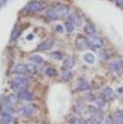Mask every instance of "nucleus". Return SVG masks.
I'll return each instance as SVG.
<instances>
[{"label":"nucleus","mask_w":123,"mask_h":124,"mask_svg":"<svg viewBox=\"0 0 123 124\" xmlns=\"http://www.w3.org/2000/svg\"><path fill=\"white\" fill-rule=\"evenodd\" d=\"M27 40H28V41H29V40H33V35H32V34L28 35V36H27Z\"/></svg>","instance_id":"c9c22d12"},{"label":"nucleus","mask_w":123,"mask_h":124,"mask_svg":"<svg viewBox=\"0 0 123 124\" xmlns=\"http://www.w3.org/2000/svg\"><path fill=\"white\" fill-rule=\"evenodd\" d=\"M83 59L85 62L89 63V64H93L95 62V56L91 53V52H86L84 55H83Z\"/></svg>","instance_id":"a211bd4d"},{"label":"nucleus","mask_w":123,"mask_h":124,"mask_svg":"<svg viewBox=\"0 0 123 124\" xmlns=\"http://www.w3.org/2000/svg\"><path fill=\"white\" fill-rule=\"evenodd\" d=\"M76 46L77 48L79 49H84L88 46V42H87V39L85 37H82V36H78L76 40Z\"/></svg>","instance_id":"0eeeda50"},{"label":"nucleus","mask_w":123,"mask_h":124,"mask_svg":"<svg viewBox=\"0 0 123 124\" xmlns=\"http://www.w3.org/2000/svg\"><path fill=\"white\" fill-rule=\"evenodd\" d=\"M6 1H7V0H2V1H1V4H0V8H1V6H2V5H4V4L6 3Z\"/></svg>","instance_id":"e433bc0d"},{"label":"nucleus","mask_w":123,"mask_h":124,"mask_svg":"<svg viewBox=\"0 0 123 124\" xmlns=\"http://www.w3.org/2000/svg\"><path fill=\"white\" fill-rule=\"evenodd\" d=\"M84 31L88 35H93V34L96 33V28L92 23H88L84 26Z\"/></svg>","instance_id":"dca6fc26"},{"label":"nucleus","mask_w":123,"mask_h":124,"mask_svg":"<svg viewBox=\"0 0 123 124\" xmlns=\"http://www.w3.org/2000/svg\"><path fill=\"white\" fill-rule=\"evenodd\" d=\"M103 97L105 101H112L114 98V92L110 87H107L103 91Z\"/></svg>","instance_id":"9d476101"},{"label":"nucleus","mask_w":123,"mask_h":124,"mask_svg":"<svg viewBox=\"0 0 123 124\" xmlns=\"http://www.w3.org/2000/svg\"><path fill=\"white\" fill-rule=\"evenodd\" d=\"M30 60L33 61L36 64H42L44 62V58L41 55H38V54H34V55L30 56Z\"/></svg>","instance_id":"aec40b11"},{"label":"nucleus","mask_w":123,"mask_h":124,"mask_svg":"<svg viewBox=\"0 0 123 124\" xmlns=\"http://www.w3.org/2000/svg\"><path fill=\"white\" fill-rule=\"evenodd\" d=\"M46 75L48 77H55V76H57V72L54 68H47L46 70Z\"/></svg>","instance_id":"b1692460"},{"label":"nucleus","mask_w":123,"mask_h":124,"mask_svg":"<svg viewBox=\"0 0 123 124\" xmlns=\"http://www.w3.org/2000/svg\"><path fill=\"white\" fill-rule=\"evenodd\" d=\"M14 72L15 74H25L27 72V69H26V65L24 64H16L15 66V69H14Z\"/></svg>","instance_id":"4468645a"},{"label":"nucleus","mask_w":123,"mask_h":124,"mask_svg":"<svg viewBox=\"0 0 123 124\" xmlns=\"http://www.w3.org/2000/svg\"><path fill=\"white\" fill-rule=\"evenodd\" d=\"M35 108L33 106H24L21 109H20V113L24 116H30L34 113Z\"/></svg>","instance_id":"ddd939ff"},{"label":"nucleus","mask_w":123,"mask_h":124,"mask_svg":"<svg viewBox=\"0 0 123 124\" xmlns=\"http://www.w3.org/2000/svg\"><path fill=\"white\" fill-rule=\"evenodd\" d=\"M70 21L73 24H76V25H80L81 24V19L78 16V15H77V14H72L70 16Z\"/></svg>","instance_id":"f3484780"},{"label":"nucleus","mask_w":123,"mask_h":124,"mask_svg":"<svg viewBox=\"0 0 123 124\" xmlns=\"http://www.w3.org/2000/svg\"><path fill=\"white\" fill-rule=\"evenodd\" d=\"M75 64H76V60L73 56H69L63 61V67L65 69H67L68 71H69V69H72L75 66Z\"/></svg>","instance_id":"f8f14e48"},{"label":"nucleus","mask_w":123,"mask_h":124,"mask_svg":"<svg viewBox=\"0 0 123 124\" xmlns=\"http://www.w3.org/2000/svg\"><path fill=\"white\" fill-rule=\"evenodd\" d=\"M65 26H66V29H67L68 32H72L74 30V24L71 21H67L65 23Z\"/></svg>","instance_id":"c85d7f7f"},{"label":"nucleus","mask_w":123,"mask_h":124,"mask_svg":"<svg viewBox=\"0 0 123 124\" xmlns=\"http://www.w3.org/2000/svg\"><path fill=\"white\" fill-rule=\"evenodd\" d=\"M20 33H21V29H20L19 27H15V28L14 29L13 33H12V36H11L12 40H16V39L18 38V36L20 35Z\"/></svg>","instance_id":"4be33fe9"},{"label":"nucleus","mask_w":123,"mask_h":124,"mask_svg":"<svg viewBox=\"0 0 123 124\" xmlns=\"http://www.w3.org/2000/svg\"><path fill=\"white\" fill-rule=\"evenodd\" d=\"M44 5L40 2V1H30L26 6H25V10L27 11H31V12H38V11H42L44 9Z\"/></svg>","instance_id":"f03ea898"},{"label":"nucleus","mask_w":123,"mask_h":124,"mask_svg":"<svg viewBox=\"0 0 123 124\" xmlns=\"http://www.w3.org/2000/svg\"><path fill=\"white\" fill-rule=\"evenodd\" d=\"M17 96H18V98L20 100H24V101H32L33 98H34V95L30 91H28V90L19 91Z\"/></svg>","instance_id":"6e6552de"},{"label":"nucleus","mask_w":123,"mask_h":124,"mask_svg":"<svg viewBox=\"0 0 123 124\" xmlns=\"http://www.w3.org/2000/svg\"><path fill=\"white\" fill-rule=\"evenodd\" d=\"M52 46H53V40L52 39H46V40H45L44 42H42L39 45L38 49H40V50H47V49L51 48Z\"/></svg>","instance_id":"1a4fd4ad"},{"label":"nucleus","mask_w":123,"mask_h":124,"mask_svg":"<svg viewBox=\"0 0 123 124\" xmlns=\"http://www.w3.org/2000/svg\"><path fill=\"white\" fill-rule=\"evenodd\" d=\"M46 16H47V17H49L50 19H56V18H58L57 15H56V14H55V12L53 11V9L48 10V11L46 12Z\"/></svg>","instance_id":"393cba45"},{"label":"nucleus","mask_w":123,"mask_h":124,"mask_svg":"<svg viewBox=\"0 0 123 124\" xmlns=\"http://www.w3.org/2000/svg\"><path fill=\"white\" fill-rule=\"evenodd\" d=\"M26 69H27V72H29L30 74H35L37 72V68L34 64H27L26 65Z\"/></svg>","instance_id":"a878e982"},{"label":"nucleus","mask_w":123,"mask_h":124,"mask_svg":"<svg viewBox=\"0 0 123 124\" xmlns=\"http://www.w3.org/2000/svg\"><path fill=\"white\" fill-rule=\"evenodd\" d=\"M50 57L55 59V60H61L63 58V54L59 51H53V52L50 53Z\"/></svg>","instance_id":"5701e85b"},{"label":"nucleus","mask_w":123,"mask_h":124,"mask_svg":"<svg viewBox=\"0 0 123 124\" xmlns=\"http://www.w3.org/2000/svg\"><path fill=\"white\" fill-rule=\"evenodd\" d=\"M108 68L111 72L115 73V74H119L122 72L123 70V61L122 60H116V61H112L109 63Z\"/></svg>","instance_id":"7ed1b4c3"},{"label":"nucleus","mask_w":123,"mask_h":124,"mask_svg":"<svg viewBox=\"0 0 123 124\" xmlns=\"http://www.w3.org/2000/svg\"><path fill=\"white\" fill-rule=\"evenodd\" d=\"M12 83V87L16 89V90H19V91H22V90H26V87H27V84H28V81L25 78H22V77H15L12 79L11 81Z\"/></svg>","instance_id":"f257e3e1"},{"label":"nucleus","mask_w":123,"mask_h":124,"mask_svg":"<svg viewBox=\"0 0 123 124\" xmlns=\"http://www.w3.org/2000/svg\"><path fill=\"white\" fill-rule=\"evenodd\" d=\"M13 120V116L11 113H8L6 111H3L0 115V122L1 124H10Z\"/></svg>","instance_id":"9b49d317"},{"label":"nucleus","mask_w":123,"mask_h":124,"mask_svg":"<svg viewBox=\"0 0 123 124\" xmlns=\"http://www.w3.org/2000/svg\"><path fill=\"white\" fill-rule=\"evenodd\" d=\"M18 96L17 95H15V94H10V95H8V97H7V101L10 103V104H16L17 102H18Z\"/></svg>","instance_id":"412c9836"},{"label":"nucleus","mask_w":123,"mask_h":124,"mask_svg":"<svg viewBox=\"0 0 123 124\" xmlns=\"http://www.w3.org/2000/svg\"><path fill=\"white\" fill-rule=\"evenodd\" d=\"M104 124H114L112 117H111V116H108V117L105 119V122H104Z\"/></svg>","instance_id":"7c9ffc66"},{"label":"nucleus","mask_w":123,"mask_h":124,"mask_svg":"<svg viewBox=\"0 0 123 124\" xmlns=\"http://www.w3.org/2000/svg\"><path fill=\"white\" fill-rule=\"evenodd\" d=\"M87 42H88V46H91L93 48H101L103 46V41L100 38L93 37L87 39Z\"/></svg>","instance_id":"39448f33"},{"label":"nucleus","mask_w":123,"mask_h":124,"mask_svg":"<svg viewBox=\"0 0 123 124\" xmlns=\"http://www.w3.org/2000/svg\"><path fill=\"white\" fill-rule=\"evenodd\" d=\"M96 102H97V104L100 106V108H101V107H103V106L105 105V102H104L102 99H101V101H99V99H98V100H96Z\"/></svg>","instance_id":"473e14b6"},{"label":"nucleus","mask_w":123,"mask_h":124,"mask_svg":"<svg viewBox=\"0 0 123 124\" xmlns=\"http://www.w3.org/2000/svg\"><path fill=\"white\" fill-rule=\"evenodd\" d=\"M104 118V111L101 108H98L91 116V121L94 124H100Z\"/></svg>","instance_id":"20e7f679"},{"label":"nucleus","mask_w":123,"mask_h":124,"mask_svg":"<svg viewBox=\"0 0 123 124\" xmlns=\"http://www.w3.org/2000/svg\"><path fill=\"white\" fill-rule=\"evenodd\" d=\"M114 119L117 124H123V110L118 109L114 114Z\"/></svg>","instance_id":"2eb2a0df"},{"label":"nucleus","mask_w":123,"mask_h":124,"mask_svg":"<svg viewBox=\"0 0 123 124\" xmlns=\"http://www.w3.org/2000/svg\"><path fill=\"white\" fill-rule=\"evenodd\" d=\"M62 77H63L64 79H71L72 77H73V74H72V72H70V71H65V72L63 73Z\"/></svg>","instance_id":"cd10ccee"},{"label":"nucleus","mask_w":123,"mask_h":124,"mask_svg":"<svg viewBox=\"0 0 123 124\" xmlns=\"http://www.w3.org/2000/svg\"><path fill=\"white\" fill-rule=\"evenodd\" d=\"M55 29H56V30H57L58 32H63V27H62L61 25H57Z\"/></svg>","instance_id":"f704fd0d"},{"label":"nucleus","mask_w":123,"mask_h":124,"mask_svg":"<svg viewBox=\"0 0 123 124\" xmlns=\"http://www.w3.org/2000/svg\"><path fill=\"white\" fill-rule=\"evenodd\" d=\"M53 11L55 12V14L57 15L58 17H59V16H67L68 13H69V9H68V7L65 6V5H57V6L53 9Z\"/></svg>","instance_id":"423d86ee"},{"label":"nucleus","mask_w":123,"mask_h":124,"mask_svg":"<svg viewBox=\"0 0 123 124\" xmlns=\"http://www.w3.org/2000/svg\"><path fill=\"white\" fill-rule=\"evenodd\" d=\"M4 111H6V112H8V113H14L15 112V108H13L11 106H5V110Z\"/></svg>","instance_id":"c756f323"},{"label":"nucleus","mask_w":123,"mask_h":124,"mask_svg":"<svg viewBox=\"0 0 123 124\" xmlns=\"http://www.w3.org/2000/svg\"><path fill=\"white\" fill-rule=\"evenodd\" d=\"M71 124H88L86 120L84 119H80V118H74L71 121Z\"/></svg>","instance_id":"bb28decb"},{"label":"nucleus","mask_w":123,"mask_h":124,"mask_svg":"<svg viewBox=\"0 0 123 124\" xmlns=\"http://www.w3.org/2000/svg\"><path fill=\"white\" fill-rule=\"evenodd\" d=\"M89 84L87 81H84V80H80L78 83H77V89L79 91H84V90H88L89 89Z\"/></svg>","instance_id":"6ab92c4d"},{"label":"nucleus","mask_w":123,"mask_h":124,"mask_svg":"<svg viewBox=\"0 0 123 124\" xmlns=\"http://www.w3.org/2000/svg\"><path fill=\"white\" fill-rule=\"evenodd\" d=\"M116 4L119 6V7H122L123 6V0H115Z\"/></svg>","instance_id":"72a5a7b5"},{"label":"nucleus","mask_w":123,"mask_h":124,"mask_svg":"<svg viewBox=\"0 0 123 124\" xmlns=\"http://www.w3.org/2000/svg\"><path fill=\"white\" fill-rule=\"evenodd\" d=\"M97 109H98V108H96V107H94V106H89V107H88V110H89V112H90L91 114H93Z\"/></svg>","instance_id":"2f4dec72"}]
</instances>
